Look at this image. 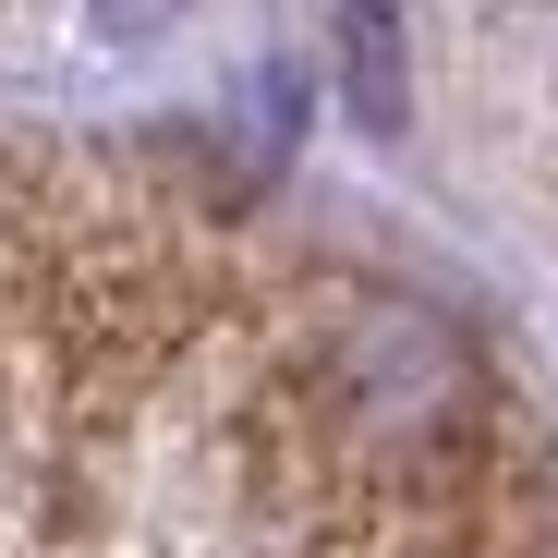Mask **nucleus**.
<instances>
[{
	"label": "nucleus",
	"instance_id": "2",
	"mask_svg": "<svg viewBox=\"0 0 558 558\" xmlns=\"http://www.w3.org/2000/svg\"><path fill=\"white\" fill-rule=\"evenodd\" d=\"M182 13V0H85V25H98V37H158Z\"/></svg>",
	"mask_w": 558,
	"mask_h": 558
},
{
	"label": "nucleus",
	"instance_id": "1",
	"mask_svg": "<svg viewBox=\"0 0 558 558\" xmlns=\"http://www.w3.org/2000/svg\"><path fill=\"white\" fill-rule=\"evenodd\" d=\"M340 98L364 134H401L413 110V37H401V0H340Z\"/></svg>",
	"mask_w": 558,
	"mask_h": 558
}]
</instances>
